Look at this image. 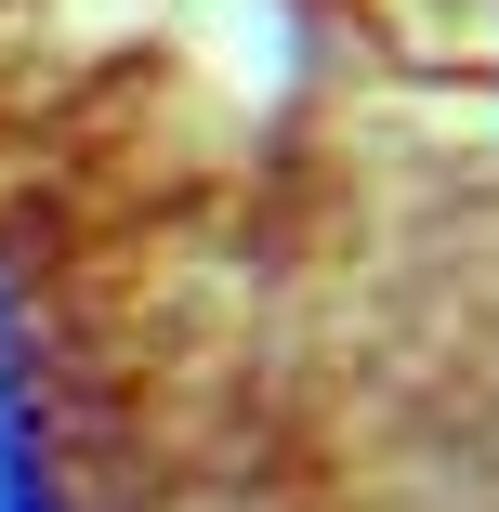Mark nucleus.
<instances>
[{
    "label": "nucleus",
    "mask_w": 499,
    "mask_h": 512,
    "mask_svg": "<svg viewBox=\"0 0 499 512\" xmlns=\"http://www.w3.org/2000/svg\"><path fill=\"white\" fill-rule=\"evenodd\" d=\"M329 237L132 66H0V512H224L316 381Z\"/></svg>",
    "instance_id": "1"
}]
</instances>
